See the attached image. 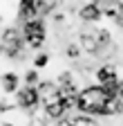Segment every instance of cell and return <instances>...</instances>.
I'll use <instances>...</instances> for the list:
<instances>
[{
	"mask_svg": "<svg viewBox=\"0 0 123 126\" xmlns=\"http://www.w3.org/2000/svg\"><path fill=\"white\" fill-rule=\"evenodd\" d=\"M74 108L92 117H112L123 113V101L116 97V86L89 83L85 88H78Z\"/></svg>",
	"mask_w": 123,
	"mask_h": 126,
	"instance_id": "cell-1",
	"label": "cell"
},
{
	"mask_svg": "<svg viewBox=\"0 0 123 126\" xmlns=\"http://www.w3.org/2000/svg\"><path fill=\"white\" fill-rule=\"evenodd\" d=\"M20 36L22 43L29 50H40L47 41V23L43 20V16H36V18H29L25 23H20Z\"/></svg>",
	"mask_w": 123,
	"mask_h": 126,
	"instance_id": "cell-2",
	"label": "cell"
},
{
	"mask_svg": "<svg viewBox=\"0 0 123 126\" xmlns=\"http://www.w3.org/2000/svg\"><path fill=\"white\" fill-rule=\"evenodd\" d=\"M0 45L5 50V56L9 59H22V52H25V43H22V36H20V29L16 27H7L0 36Z\"/></svg>",
	"mask_w": 123,
	"mask_h": 126,
	"instance_id": "cell-3",
	"label": "cell"
},
{
	"mask_svg": "<svg viewBox=\"0 0 123 126\" xmlns=\"http://www.w3.org/2000/svg\"><path fill=\"white\" fill-rule=\"evenodd\" d=\"M13 97H16V106L27 110V113H34V110L40 106V94H38V88L36 86H20L16 92H13Z\"/></svg>",
	"mask_w": 123,
	"mask_h": 126,
	"instance_id": "cell-4",
	"label": "cell"
},
{
	"mask_svg": "<svg viewBox=\"0 0 123 126\" xmlns=\"http://www.w3.org/2000/svg\"><path fill=\"white\" fill-rule=\"evenodd\" d=\"M47 11H49V7L45 5V0H18L16 18H18V23H25V20L36 18V16H43Z\"/></svg>",
	"mask_w": 123,
	"mask_h": 126,
	"instance_id": "cell-5",
	"label": "cell"
},
{
	"mask_svg": "<svg viewBox=\"0 0 123 126\" xmlns=\"http://www.w3.org/2000/svg\"><path fill=\"white\" fill-rule=\"evenodd\" d=\"M99 11L105 16V18H110L114 25L123 27V2L121 0H92Z\"/></svg>",
	"mask_w": 123,
	"mask_h": 126,
	"instance_id": "cell-6",
	"label": "cell"
},
{
	"mask_svg": "<svg viewBox=\"0 0 123 126\" xmlns=\"http://www.w3.org/2000/svg\"><path fill=\"white\" fill-rule=\"evenodd\" d=\"M94 79H96L99 86H116L119 83V70H116L114 63H105V65L96 68Z\"/></svg>",
	"mask_w": 123,
	"mask_h": 126,
	"instance_id": "cell-7",
	"label": "cell"
},
{
	"mask_svg": "<svg viewBox=\"0 0 123 126\" xmlns=\"http://www.w3.org/2000/svg\"><path fill=\"white\" fill-rule=\"evenodd\" d=\"M78 45H81L83 52H87V54H92V56H96V54H99L96 29H85V32H81V41H78Z\"/></svg>",
	"mask_w": 123,
	"mask_h": 126,
	"instance_id": "cell-8",
	"label": "cell"
},
{
	"mask_svg": "<svg viewBox=\"0 0 123 126\" xmlns=\"http://www.w3.org/2000/svg\"><path fill=\"white\" fill-rule=\"evenodd\" d=\"M0 88H2L5 94H9V97H11V94L20 88V74L13 72V70L2 72V74H0Z\"/></svg>",
	"mask_w": 123,
	"mask_h": 126,
	"instance_id": "cell-9",
	"label": "cell"
},
{
	"mask_svg": "<svg viewBox=\"0 0 123 126\" xmlns=\"http://www.w3.org/2000/svg\"><path fill=\"white\" fill-rule=\"evenodd\" d=\"M78 18H81L83 23H87V25H94V23H99V20L103 18V14L99 11V7H96L94 2H85V5L78 9Z\"/></svg>",
	"mask_w": 123,
	"mask_h": 126,
	"instance_id": "cell-10",
	"label": "cell"
},
{
	"mask_svg": "<svg viewBox=\"0 0 123 126\" xmlns=\"http://www.w3.org/2000/svg\"><path fill=\"white\" fill-rule=\"evenodd\" d=\"M67 124L69 126H101L96 122V117L92 115H85V113H76V115H65Z\"/></svg>",
	"mask_w": 123,
	"mask_h": 126,
	"instance_id": "cell-11",
	"label": "cell"
},
{
	"mask_svg": "<svg viewBox=\"0 0 123 126\" xmlns=\"http://www.w3.org/2000/svg\"><path fill=\"white\" fill-rule=\"evenodd\" d=\"M38 81H40V74H38V70H36V68L27 70V72L20 77V83H25V86H36Z\"/></svg>",
	"mask_w": 123,
	"mask_h": 126,
	"instance_id": "cell-12",
	"label": "cell"
},
{
	"mask_svg": "<svg viewBox=\"0 0 123 126\" xmlns=\"http://www.w3.org/2000/svg\"><path fill=\"white\" fill-rule=\"evenodd\" d=\"M81 54H83V50H81V45H78V43H72V45H67V47H65V56H67V59H72V61H76Z\"/></svg>",
	"mask_w": 123,
	"mask_h": 126,
	"instance_id": "cell-13",
	"label": "cell"
},
{
	"mask_svg": "<svg viewBox=\"0 0 123 126\" xmlns=\"http://www.w3.org/2000/svg\"><path fill=\"white\" fill-rule=\"evenodd\" d=\"M49 59H52V56H49L47 52H40V54H36V56H34V68H36V70H40V68H47V65H49Z\"/></svg>",
	"mask_w": 123,
	"mask_h": 126,
	"instance_id": "cell-14",
	"label": "cell"
},
{
	"mask_svg": "<svg viewBox=\"0 0 123 126\" xmlns=\"http://www.w3.org/2000/svg\"><path fill=\"white\" fill-rule=\"evenodd\" d=\"M16 108V101H11L9 94H5V99H0V113H9Z\"/></svg>",
	"mask_w": 123,
	"mask_h": 126,
	"instance_id": "cell-15",
	"label": "cell"
},
{
	"mask_svg": "<svg viewBox=\"0 0 123 126\" xmlns=\"http://www.w3.org/2000/svg\"><path fill=\"white\" fill-rule=\"evenodd\" d=\"M116 97L123 101V81H121V79H119V83H116Z\"/></svg>",
	"mask_w": 123,
	"mask_h": 126,
	"instance_id": "cell-16",
	"label": "cell"
},
{
	"mask_svg": "<svg viewBox=\"0 0 123 126\" xmlns=\"http://www.w3.org/2000/svg\"><path fill=\"white\" fill-rule=\"evenodd\" d=\"M56 126H69V124H67V119L63 117V119H58V122H56Z\"/></svg>",
	"mask_w": 123,
	"mask_h": 126,
	"instance_id": "cell-17",
	"label": "cell"
},
{
	"mask_svg": "<svg viewBox=\"0 0 123 126\" xmlns=\"http://www.w3.org/2000/svg\"><path fill=\"white\" fill-rule=\"evenodd\" d=\"M5 56V50H2V45H0V59H2Z\"/></svg>",
	"mask_w": 123,
	"mask_h": 126,
	"instance_id": "cell-18",
	"label": "cell"
},
{
	"mask_svg": "<svg viewBox=\"0 0 123 126\" xmlns=\"http://www.w3.org/2000/svg\"><path fill=\"white\" fill-rule=\"evenodd\" d=\"M2 126H16V124H9V122H5V124H2Z\"/></svg>",
	"mask_w": 123,
	"mask_h": 126,
	"instance_id": "cell-19",
	"label": "cell"
}]
</instances>
